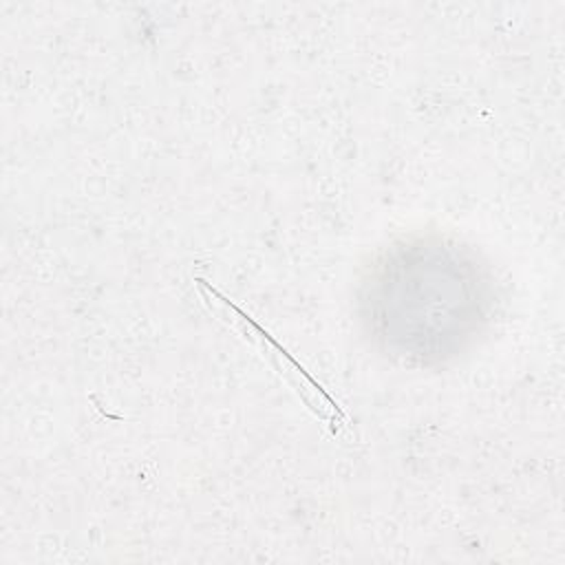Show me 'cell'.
<instances>
[{"instance_id": "obj_1", "label": "cell", "mask_w": 565, "mask_h": 565, "mask_svg": "<svg viewBox=\"0 0 565 565\" xmlns=\"http://www.w3.org/2000/svg\"><path fill=\"white\" fill-rule=\"evenodd\" d=\"M380 269L371 316L380 335L411 355H444L481 318L477 269L444 245H408Z\"/></svg>"}]
</instances>
